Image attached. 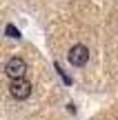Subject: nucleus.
<instances>
[{
  "label": "nucleus",
  "instance_id": "nucleus-2",
  "mask_svg": "<svg viewBox=\"0 0 118 120\" xmlns=\"http://www.w3.org/2000/svg\"><path fill=\"white\" fill-rule=\"evenodd\" d=\"M9 94L16 100H27L31 96V82L27 78H18V80H11L9 85Z\"/></svg>",
  "mask_w": 118,
  "mask_h": 120
},
{
  "label": "nucleus",
  "instance_id": "nucleus-3",
  "mask_svg": "<svg viewBox=\"0 0 118 120\" xmlns=\"http://www.w3.org/2000/svg\"><path fill=\"white\" fill-rule=\"evenodd\" d=\"M67 58H69V62L74 67H85L87 60H89V49L85 45H74L69 49V53H67Z\"/></svg>",
  "mask_w": 118,
  "mask_h": 120
},
{
  "label": "nucleus",
  "instance_id": "nucleus-1",
  "mask_svg": "<svg viewBox=\"0 0 118 120\" xmlns=\"http://www.w3.org/2000/svg\"><path fill=\"white\" fill-rule=\"evenodd\" d=\"M4 73H7L11 80H18V78H25L27 76V62L22 60L20 56H13L7 60L4 64Z\"/></svg>",
  "mask_w": 118,
  "mask_h": 120
},
{
  "label": "nucleus",
  "instance_id": "nucleus-4",
  "mask_svg": "<svg viewBox=\"0 0 118 120\" xmlns=\"http://www.w3.org/2000/svg\"><path fill=\"white\" fill-rule=\"evenodd\" d=\"M7 34L11 36V38H18V36H20V31H18L13 25H7Z\"/></svg>",
  "mask_w": 118,
  "mask_h": 120
}]
</instances>
